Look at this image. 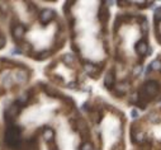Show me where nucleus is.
<instances>
[{"instance_id": "nucleus-1", "label": "nucleus", "mask_w": 161, "mask_h": 150, "mask_svg": "<svg viewBox=\"0 0 161 150\" xmlns=\"http://www.w3.org/2000/svg\"><path fill=\"white\" fill-rule=\"evenodd\" d=\"M5 143L10 149L20 148V130L17 126H8L7 134H5Z\"/></svg>"}, {"instance_id": "nucleus-2", "label": "nucleus", "mask_w": 161, "mask_h": 150, "mask_svg": "<svg viewBox=\"0 0 161 150\" xmlns=\"http://www.w3.org/2000/svg\"><path fill=\"white\" fill-rule=\"evenodd\" d=\"M160 93V84L157 81L150 80L147 81L141 89V98L145 99V102H148L154 99Z\"/></svg>"}, {"instance_id": "nucleus-3", "label": "nucleus", "mask_w": 161, "mask_h": 150, "mask_svg": "<svg viewBox=\"0 0 161 150\" xmlns=\"http://www.w3.org/2000/svg\"><path fill=\"white\" fill-rule=\"evenodd\" d=\"M55 18V11L51 9H45L39 13V22L42 24H47Z\"/></svg>"}, {"instance_id": "nucleus-4", "label": "nucleus", "mask_w": 161, "mask_h": 150, "mask_svg": "<svg viewBox=\"0 0 161 150\" xmlns=\"http://www.w3.org/2000/svg\"><path fill=\"white\" fill-rule=\"evenodd\" d=\"M19 112V108H18V104H13V106H10L9 108H8L7 111H5V121H8V122H11V120L14 118V117L18 114Z\"/></svg>"}, {"instance_id": "nucleus-5", "label": "nucleus", "mask_w": 161, "mask_h": 150, "mask_svg": "<svg viewBox=\"0 0 161 150\" xmlns=\"http://www.w3.org/2000/svg\"><path fill=\"white\" fill-rule=\"evenodd\" d=\"M11 33H13V37L15 41H20L23 37H24L25 33V28L23 27L22 24H15L11 29Z\"/></svg>"}, {"instance_id": "nucleus-6", "label": "nucleus", "mask_w": 161, "mask_h": 150, "mask_svg": "<svg viewBox=\"0 0 161 150\" xmlns=\"http://www.w3.org/2000/svg\"><path fill=\"white\" fill-rule=\"evenodd\" d=\"M136 52L138 55H141V56H143V55H146L147 54V51H148V45H147V42L146 41H143V40H141V41H138V42L136 43Z\"/></svg>"}, {"instance_id": "nucleus-7", "label": "nucleus", "mask_w": 161, "mask_h": 150, "mask_svg": "<svg viewBox=\"0 0 161 150\" xmlns=\"http://www.w3.org/2000/svg\"><path fill=\"white\" fill-rule=\"evenodd\" d=\"M98 18L100 20L103 24L108 22V19H109V10H108V8L105 7V5H102L100 9H99V14H98Z\"/></svg>"}, {"instance_id": "nucleus-8", "label": "nucleus", "mask_w": 161, "mask_h": 150, "mask_svg": "<svg viewBox=\"0 0 161 150\" xmlns=\"http://www.w3.org/2000/svg\"><path fill=\"white\" fill-rule=\"evenodd\" d=\"M27 79H28V73H27V70H24V69H19L18 71H17V74L14 75V80L19 84L27 81Z\"/></svg>"}, {"instance_id": "nucleus-9", "label": "nucleus", "mask_w": 161, "mask_h": 150, "mask_svg": "<svg viewBox=\"0 0 161 150\" xmlns=\"http://www.w3.org/2000/svg\"><path fill=\"white\" fill-rule=\"evenodd\" d=\"M114 81H116V78H114V73L113 71H109V73H107V75H105V78H104V85L107 88H112L113 85H114Z\"/></svg>"}, {"instance_id": "nucleus-10", "label": "nucleus", "mask_w": 161, "mask_h": 150, "mask_svg": "<svg viewBox=\"0 0 161 150\" xmlns=\"http://www.w3.org/2000/svg\"><path fill=\"white\" fill-rule=\"evenodd\" d=\"M19 150H37V141L36 139H31L28 140L25 144H23L19 148Z\"/></svg>"}, {"instance_id": "nucleus-11", "label": "nucleus", "mask_w": 161, "mask_h": 150, "mask_svg": "<svg viewBox=\"0 0 161 150\" xmlns=\"http://www.w3.org/2000/svg\"><path fill=\"white\" fill-rule=\"evenodd\" d=\"M145 132L142 131H134L132 132V141L136 144H142L145 141Z\"/></svg>"}, {"instance_id": "nucleus-12", "label": "nucleus", "mask_w": 161, "mask_h": 150, "mask_svg": "<svg viewBox=\"0 0 161 150\" xmlns=\"http://www.w3.org/2000/svg\"><path fill=\"white\" fill-rule=\"evenodd\" d=\"M128 88H130V85H128L127 81H124V83H119L118 85H116V93L118 94V96H123V94L127 93Z\"/></svg>"}, {"instance_id": "nucleus-13", "label": "nucleus", "mask_w": 161, "mask_h": 150, "mask_svg": "<svg viewBox=\"0 0 161 150\" xmlns=\"http://www.w3.org/2000/svg\"><path fill=\"white\" fill-rule=\"evenodd\" d=\"M76 125H77V130L80 131L83 135H89V130H88V126H86L85 121H83V120H77Z\"/></svg>"}, {"instance_id": "nucleus-14", "label": "nucleus", "mask_w": 161, "mask_h": 150, "mask_svg": "<svg viewBox=\"0 0 161 150\" xmlns=\"http://www.w3.org/2000/svg\"><path fill=\"white\" fill-rule=\"evenodd\" d=\"M53 136H55V132L51 127H46L45 130H43V137H45V140L47 141V143L53 140Z\"/></svg>"}, {"instance_id": "nucleus-15", "label": "nucleus", "mask_w": 161, "mask_h": 150, "mask_svg": "<svg viewBox=\"0 0 161 150\" xmlns=\"http://www.w3.org/2000/svg\"><path fill=\"white\" fill-rule=\"evenodd\" d=\"M43 89H45V92L47 93V96H49V97H58L60 96L57 92V89L53 88L52 85H43Z\"/></svg>"}, {"instance_id": "nucleus-16", "label": "nucleus", "mask_w": 161, "mask_h": 150, "mask_svg": "<svg viewBox=\"0 0 161 150\" xmlns=\"http://www.w3.org/2000/svg\"><path fill=\"white\" fill-rule=\"evenodd\" d=\"M84 69H85V71L90 75H93V74H95V73L99 71L98 67H96L95 65H93V64H86V65H84Z\"/></svg>"}, {"instance_id": "nucleus-17", "label": "nucleus", "mask_w": 161, "mask_h": 150, "mask_svg": "<svg viewBox=\"0 0 161 150\" xmlns=\"http://www.w3.org/2000/svg\"><path fill=\"white\" fill-rule=\"evenodd\" d=\"M28 98H29V96H28L27 93H25V94H22V96H20L19 98L17 99L15 103L18 104V106H20V107H23V106H24V104L28 102Z\"/></svg>"}, {"instance_id": "nucleus-18", "label": "nucleus", "mask_w": 161, "mask_h": 150, "mask_svg": "<svg viewBox=\"0 0 161 150\" xmlns=\"http://www.w3.org/2000/svg\"><path fill=\"white\" fill-rule=\"evenodd\" d=\"M62 60H63V63L65 64H67V65H72L74 61H75V56L74 55H71V54H66V55H63Z\"/></svg>"}, {"instance_id": "nucleus-19", "label": "nucleus", "mask_w": 161, "mask_h": 150, "mask_svg": "<svg viewBox=\"0 0 161 150\" xmlns=\"http://www.w3.org/2000/svg\"><path fill=\"white\" fill-rule=\"evenodd\" d=\"M151 70H154V71H161V60H154L151 63Z\"/></svg>"}, {"instance_id": "nucleus-20", "label": "nucleus", "mask_w": 161, "mask_h": 150, "mask_svg": "<svg viewBox=\"0 0 161 150\" xmlns=\"http://www.w3.org/2000/svg\"><path fill=\"white\" fill-rule=\"evenodd\" d=\"M48 56H49V51H42L37 55L36 59L37 60H45V59H47Z\"/></svg>"}, {"instance_id": "nucleus-21", "label": "nucleus", "mask_w": 161, "mask_h": 150, "mask_svg": "<svg viewBox=\"0 0 161 150\" xmlns=\"http://www.w3.org/2000/svg\"><path fill=\"white\" fill-rule=\"evenodd\" d=\"M80 150H93V144L89 143V141H85V143H83V145L80 146Z\"/></svg>"}, {"instance_id": "nucleus-22", "label": "nucleus", "mask_w": 161, "mask_h": 150, "mask_svg": "<svg viewBox=\"0 0 161 150\" xmlns=\"http://www.w3.org/2000/svg\"><path fill=\"white\" fill-rule=\"evenodd\" d=\"M161 20V8L156 10V13H155V22H160Z\"/></svg>"}, {"instance_id": "nucleus-23", "label": "nucleus", "mask_w": 161, "mask_h": 150, "mask_svg": "<svg viewBox=\"0 0 161 150\" xmlns=\"http://www.w3.org/2000/svg\"><path fill=\"white\" fill-rule=\"evenodd\" d=\"M156 116H157V114H154V113L150 116V120L152 122H159L160 121V117H156Z\"/></svg>"}, {"instance_id": "nucleus-24", "label": "nucleus", "mask_w": 161, "mask_h": 150, "mask_svg": "<svg viewBox=\"0 0 161 150\" xmlns=\"http://www.w3.org/2000/svg\"><path fill=\"white\" fill-rule=\"evenodd\" d=\"M22 48H23V51H27V52H29V51H31L32 47H31V45H29V43H24V45L22 46Z\"/></svg>"}, {"instance_id": "nucleus-25", "label": "nucleus", "mask_w": 161, "mask_h": 150, "mask_svg": "<svg viewBox=\"0 0 161 150\" xmlns=\"http://www.w3.org/2000/svg\"><path fill=\"white\" fill-rule=\"evenodd\" d=\"M131 116H132V118H138V112H137V110L131 111Z\"/></svg>"}, {"instance_id": "nucleus-26", "label": "nucleus", "mask_w": 161, "mask_h": 150, "mask_svg": "<svg viewBox=\"0 0 161 150\" xmlns=\"http://www.w3.org/2000/svg\"><path fill=\"white\" fill-rule=\"evenodd\" d=\"M140 71H141V66H136V67H134V70H133V74L134 75H137V74H140Z\"/></svg>"}, {"instance_id": "nucleus-27", "label": "nucleus", "mask_w": 161, "mask_h": 150, "mask_svg": "<svg viewBox=\"0 0 161 150\" xmlns=\"http://www.w3.org/2000/svg\"><path fill=\"white\" fill-rule=\"evenodd\" d=\"M4 45H5V38L3 36H0V48H3Z\"/></svg>"}, {"instance_id": "nucleus-28", "label": "nucleus", "mask_w": 161, "mask_h": 150, "mask_svg": "<svg viewBox=\"0 0 161 150\" xmlns=\"http://www.w3.org/2000/svg\"><path fill=\"white\" fill-rule=\"evenodd\" d=\"M49 150H57V148H56V146H52V148L49 149Z\"/></svg>"}, {"instance_id": "nucleus-29", "label": "nucleus", "mask_w": 161, "mask_h": 150, "mask_svg": "<svg viewBox=\"0 0 161 150\" xmlns=\"http://www.w3.org/2000/svg\"><path fill=\"white\" fill-rule=\"evenodd\" d=\"M0 150H3V148H1V145H0Z\"/></svg>"}]
</instances>
